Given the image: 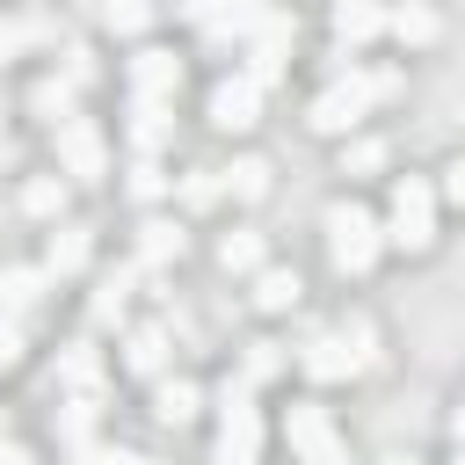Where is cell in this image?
<instances>
[{"label": "cell", "instance_id": "30", "mask_svg": "<svg viewBox=\"0 0 465 465\" xmlns=\"http://www.w3.org/2000/svg\"><path fill=\"white\" fill-rule=\"evenodd\" d=\"M160 189H167V174H160V167H153V160H145V167H138V174H131V196H138V203H153V196H160Z\"/></svg>", "mask_w": 465, "mask_h": 465}, {"label": "cell", "instance_id": "10", "mask_svg": "<svg viewBox=\"0 0 465 465\" xmlns=\"http://www.w3.org/2000/svg\"><path fill=\"white\" fill-rule=\"evenodd\" d=\"M385 36L407 44V51H429V44L443 36V15H436L429 0H400V7H385Z\"/></svg>", "mask_w": 465, "mask_h": 465}, {"label": "cell", "instance_id": "17", "mask_svg": "<svg viewBox=\"0 0 465 465\" xmlns=\"http://www.w3.org/2000/svg\"><path fill=\"white\" fill-rule=\"evenodd\" d=\"M182 247H189V232L174 225V218H145L138 225V262L153 269V262H182Z\"/></svg>", "mask_w": 465, "mask_h": 465}, {"label": "cell", "instance_id": "38", "mask_svg": "<svg viewBox=\"0 0 465 465\" xmlns=\"http://www.w3.org/2000/svg\"><path fill=\"white\" fill-rule=\"evenodd\" d=\"M450 465H465V450H458V458H450Z\"/></svg>", "mask_w": 465, "mask_h": 465}, {"label": "cell", "instance_id": "13", "mask_svg": "<svg viewBox=\"0 0 465 465\" xmlns=\"http://www.w3.org/2000/svg\"><path fill=\"white\" fill-rule=\"evenodd\" d=\"M131 87L167 102V94L182 87V58H174V51H138V58H131Z\"/></svg>", "mask_w": 465, "mask_h": 465}, {"label": "cell", "instance_id": "35", "mask_svg": "<svg viewBox=\"0 0 465 465\" xmlns=\"http://www.w3.org/2000/svg\"><path fill=\"white\" fill-rule=\"evenodd\" d=\"M15 44H22V29H15V22H0V65L15 58Z\"/></svg>", "mask_w": 465, "mask_h": 465}, {"label": "cell", "instance_id": "33", "mask_svg": "<svg viewBox=\"0 0 465 465\" xmlns=\"http://www.w3.org/2000/svg\"><path fill=\"white\" fill-rule=\"evenodd\" d=\"M0 465H36V458H29V450H22L15 436H0Z\"/></svg>", "mask_w": 465, "mask_h": 465}, {"label": "cell", "instance_id": "6", "mask_svg": "<svg viewBox=\"0 0 465 465\" xmlns=\"http://www.w3.org/2000/svg\"><path fill=\"white\" fill-rule=\"evenodd\" d=\"M51 145H58V174H73V182H94V174L109 167V145H102V131H94L87 116L51 124Z\"/></svg>", "mask_w": 465, "mask_h": 465}, {"label": "cell", "instance_id": "23", "mask_svg": "<svg viewBox=\"0 0 465 465\" xmlns=\"http://www.w3.org/2000/svg\"><path fill=\"white\" fill-rule=\"evenodd\" d=\"M341 334H349V349L363 356V371L385 363V349H378V320H371V312H341Z\"/></svg>", "mask_w": 465, "mask_h": 465}, {"label": "cell", "instance_id": "26", "mask_svg": "<svg viewBox=\"0 0 465 465\" xmlns=\"http://www.w3.org/2000/svg\"><path fill=\"white\" fill-rule=\"evenodd\" d=\"M102 15H109V29H116V36H138V29H153V0H109Z\"/></svg>", "mask_w": 465, "mask_h": 465}, {"label": "cell", "instance_id": "34", "mask_svg": "<svg viewBox=\"0 0 465 465\" xmlns=\"http://www.w3.org/2000/svg\"><path fill=\"white\" fill-rule=\"evenodd\" d=\"M450 443H458V450H465V392H458V400H450Z\"/></svg>", "mask_w": 465, "mask_h": 465}, {"label": "cell", "instance_id": "12", "mask_svg": "<svg viewBox=\"0 0 465 465\" xmlns=\"http://www.w3.org/2000/svg\"><path fill=\"white\" fill-rule=\"evenodd\" d=\"M203 414V392L189 385V378H153V421H167V429H189Z\"/></svg>", "mask_w": 465, "mask_h": 465}, {"label": "cell", "instance_id": "16", "mask_svg": "<svg viewBox=\"0 0 465 465\" xmlns=\"http://www.w3.org/2000/svg\"><path fill=\"white\" fill-rule=\"evenodd\" d=\"M124 371L131 378H160L167 371V327H131L124 334Z\"/></svg>", "mask_w": 465, "mask_h": 465}, {"label": "cell", "instance_id": "2", "mask_svg": "<svg viewBox=\"0 0 465 465\" xmlns=\"http://www.w3.org/2000/svg\"><path fill=\"white\" fill-rule=\"evenodd\" d=\"M320 232H327V262H334V276H371L378 254H385V225H378L356 196H334V203L320 211Z\"/></svg>", "mask_w": 465, "mask_h": 465}, {"label": "cell", "instance_id": "20", "mask_svg": "<svg viewBox=\"0 0 465 465\" xmlns=\"http://www.w3.org/2000/svg\"><path fill=\"white\" fill-rule=\"evenodd\" d=\"M22 211H29V218H58V211H65V182H58V174H29V182H22Z\"/></svg>", "mask_w": 465, "mask_h": 465}, {"label": "cell", "instance_id": "18", "mask_svg": "<svg viewBox=\"0 0 465 465\" xmlns=\"http://www.w3.org/2000/svg\"><path fill=\"white\" fill-rule=\"evenodd\" d=\"M298 298H305V283H298V269H269V262L254 269V305H262V312H291Z\"/></svg>", "mask_w": 465, "mask_h": 465}, {"label": "cell", "instance_id": "37", "mask_svg": "<svg viewBox=\"0 0 465 465\" xmlns=\"http://www.w3.org/2000/svg\"><path fill=\"white\" fill-rule=\"evenodd\" d=\"M0 131H7V102H0Z\"/></svg>", "mask_w": 465, "mask_h": 465}, {"label": "cell", "instance_id": "9", "mask_svg": "<svg viewBox=\"0 0 465 465\" xmlns=\"http://www.w3.org/2000/svg\"><path fill=\"white\" fill-rule=\"evenodd\" d=\"M327 29H334L341 51H363V44L385 36V0H334L327 7Z\"/></svg>", "mask_w": 465, "mask_h": 465}, {"label": "cell", "instance_id": "21", "mask_svg": "<svg viewBox=\"0 0 465 465\" xmlns=\"http://www.w3.org/2000/svg\"><path fill=\"white\" fill-rule=\"evenodd\" d=\"M44 283H51V269H7V276H0V305H7V312H22V305H36V298H44Z\"/></svg>", "mask_w": 465, "mask_h": 465}, {"label": "cell", "instance_id": "5", "mask_svg": "<svg viewBox=\"0 0 465 465\" xmlns=\"http://www.w3.org/2000/svg\"><path fill=\"white\" fill-rule=\"evenodd\" d=\"M371 102H378V94H371V73H349V80H334V87L305 109V124H312L320 138H349V131L371 116Z\"/></svg>", "mask_w": 465, "mask_h": 465}, {"label": "cell", "instance_id": "36", "mask_svg": "<svg viewBox=\"0 0 465 465\" xmlns=\"http://www.w3.org/2000/svg\"><path fill=\"white\" fill-rule=\"evenodd\" d=\"M378 465H421V458H414V450H385Z\"/></svg>", "mask_w": 465, "mask_h": 465}, {"label": "cell", "instance_id": "15", "mask_svg": "<svg viewBox=\"0 0 465 465\" xmlns=\"http://www.w3.org/2000/svg\"><path fill=\"white\" fill-rule=\"evenodd\" d=\"M87 254H94L87 225H51V247H44V269H51V283H58V276H73V269H87Z\"/></svg>", "mask_w": 465, "mask_h": 465}, {"label": "cell", "instance_id": "28", "mask_svg": "<svg viewBox=\"0 0 465 465\" xmlns=\"http://www.w3.org/2000/svg\"><path fill=\"white\" fill-rule=\"evenodd\" d=\"M65 465H160V458H145V450H80V458H65Z\"/></svg>", "mask_w": 465, "mask_h": 465}, {"label": "cell", "instance_id": "8", "mask_svg": "<svg viewBox=\"0 0 465 465\" xmlns=\"http://www.w3.org/2000/svg\"><path fill=\"white\" fill-rule=\"evenodd\" d=\"M298 371H305V378H320V385H334V378H356V371H363V356H356V349H349V334L334 327V334H312V341L298 349Z\"/></svg>", "mask_w": 465, "mask_h": 465}, {"label": "cell", "instance_id": "1", "mask_svg": "<svg viewBox=\"0 0 465 465\" xmlns=\"http://www.w3.org/2000/svg\"><path fill=\"white\" fill-rule=\"evenodd\" d=\"M436 211H443V196H436V182L429 174H392V189H385V247H400V254H429L436 247Z\"/></svg>", "mask_w": 465, "mask_h": 465}, {"label": "cell", "instance_id": "31", "mask_svg": "<svg viewBox=\"0 0 465 465\" xmlns=\"http://www.w3.org/2000/svg\"><path fill=\"white\" fill-rule=\"evenodd\" d=\"M276 363H283L276 341H254V356H247V385H254V378H276Z\"/></svg>", "mask_w": 465, "mask_h": 465}, {"label": "cell", "instance_id": "22", "mask_svg": "<svg viewBox=\"0 0 465 465\" xmlns=\"http://www.w3.org/2000/svg\"><path fill=\"white\" fill-rule=\"evenodd\" d=\"M29 109H36L44 124H65V116H73V80H36V87H29Z\"/></svg>", "mask_w": 465, "mask_h": 465}, {"label": "cell", "instance_id": "11", "mask_svg": "<svg viewBox=\"0 0 465 465\" xmlns=\"http://www.w3.org/2000/svg\"><path fill=\"white\" fill-rule=\"evenodd\" d=\"M269 174H276V167H269L262 153H240V160L218 167V189H225L232 203H262V196H269Z\"/></svg>", "mask_w": 465, "mask_h": 465}, {"label": "cell", "instance_id": "7", "mask_svg": "<svg viewBox=\"0 0 465 465\" xmlns=\"http://www.w3.org/2000/svg\"><path fill=\"white\" fill-rule=\"evenodd\" d=\"M211 124H218V131H232V138H240V131H254V124H262V80H254V73L218 80V87H211Z\"/></svg>", "mask_w": 465, "mask_h": 465}, {"label": "cell", "instance_id": "14", "mask_svg": "<svg viewBox=\"0 0 465 465\" xmlns=\"http://www.w3.org/2000/svg\"><path fill=\"white\" fill-rule=\"evenodd\" d=\"M392 167V145L385 138H371V131H349L341 138V174L349 182H371V174H385Z\"/></svg>", "mask_w": 465, "mask_h": 465}, {"label": "cell", "instance_id": "29", "mask_svg": "<svg viewBox=\"0 0 465 465\" xmlns=\"http://www.w3.org/2000/svg\"><path fill=\"white\" fill-rule=\"evenodd\" d=\"M124 283H131V269L102 283V298H94V320H116V312H124Z\"/></svg>", "mask_w": 465, "mask_h": 465}, {"label": "cell", "instance_id": "24", "mask_svg": "<svg viewBox=\"0 0 465 465\" xmlns=\"http://www.w3.org/2000/svg\"><path fill=\"white\" fill-rule=\"evenodd\" d=\"M94 378H102V356H94L87 341H73V349L58 356V385H80V392H87Z\"/></svg>", "mask_w": 465, "mask_h": 465}, {"label": "cell", "instance_id": "32", "mask_svg": "<svg viewBox=\"0 0 465 465\" xmlns=\"http://www.w3.org/2000/svg\"><path fill=\"white\" fill-rule=\"evenodd\" d=\"M15 363H22V334H15V327H0V371H15Z\"/></svg>", "mask_w": 465, "mask_h": 465}, {"label": "cell", "instance_id": "4", "mask_svg": "<svg viewBox=\"0 0 465 465\" xmlns=\"http://www.w3.org/2000/svg\"><path fill=\"white\" fill-rule=\"evenodd\" d=\"M283 443H291L298 465H349V443H341V429H334V414L320 400H291L283 407Z\"/></svg>", "mask_w": 465, "mask_h": 465}, {"label": "cell", "instance_id": "19", "mask_svg": "<svg viewBox=\"0 0 465 465\" xmlns=\"http://www.w3.org/2000/svg\"><path fill=\"white\" fill-rule=\"evenodd\" d=\"M269 262V247H262V232H247V225H232L225 240H218V269H232V276H254Z\"/></svg>", "mask_w": 465, "mask_h": 465}, {"label": "cell", "instance_id": "25", "mask_svg": "<svg viewBox=\"0 0 465 465\" xmlns=\"http://www.w3.org/2000/svg\"><path fill=\"white\" fill-rule=\"evenodd\" d=\"M131 138H138L145 153L167 138V102H160V94H138V124H131Z\"/></svg>", "mask_w": 465, "mask_h": 465}, {"label": "cell", "instance_id": "3", "mask_svg": "<svg viewBox=\"0 0 465 465\" xmlns=\"http://www.w3.org/2000/svg\"><path fill=\"white\" fill-rule=\"evenodd\" d=\"M211 465H262V414H254L247 378L218 392V458Z\"/></svg>", "mask_w": 465, "mask_h": 465}, {"label": "cell", "instance_id": "27", "mask_svg": "<svg viewBox=\"0 0 465 465\" xmlns=\"http://www.w3.org/2000/svg\"><path fill=\"white\" fill-rule=\"evenodd\" d=\"M436 196H443L450 211H465V153H450V160H443V174H436Z\"/></svg>", "mask_w": 465, "mask_h": 465}]
</instances>
